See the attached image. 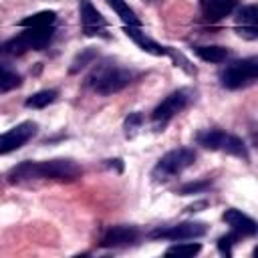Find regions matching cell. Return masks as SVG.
<instances>
[{
    "instance_id": "52a82bcc",
    "label": "cell",
    "mask_w": 258,
    "mask_h": 258,
    "mask_svg": "<svg viewBox=\"0 0 258 258\" xmlns=\"http://www.w3.org/2000/svg\"><path fill=\"white\" fill-rule=\"evenodd\" d=\"M194 99V91L191 89H177L171 95H167L151 113V121L155 131H163V127L177 115L181 113Z\"/></svg>"
},
{
    "instance_id": "4fadbf2b",
    "label": "cell",
    "mask_w": 258,
    "mask_h": 258,
    "mask_svg": "<svg viewBox=\"0 0 258 258\" xmlns=\"http://www.w3.org/2000/svg\"><path fill=\"white\" fill-rule=\"evenodd\" d=\"M123 30H125V34H127L141 50H145V52H149V54H153V56L173 54V52L169 50V46H161L159 42H155L153 38H149V36L141 30V26H125Z\"/></svg>"
},
{
    "instance_id": "9a60e30c",
    "label": "cell",
    "mask_w": 258,
    "mask_h": 258,
    "mask_svg": "<svg viewBox=\"0 0 258 258\" xmlns=\"http://www.w3.org/2000/svg\"><path fill=\"white\" fill-rule=\"evenodd\" d=\"M236 2L238 0H204L202 2V10H204L206 20L218 22V20L226 18L236 8Z\"/></svg>"
},
{
    "instance_id": "8fae6325",
    "label": "cell",
    "mask_w": 258,
    "mask_h": 258,
    "mask_svg": "<svg viewBox=\"0 0 258 258\" xmlns=\"http://www.w3.org/2000/svg\"><path fill=\"white\" fill-rule=\"evenodd\" d=\"M236 30L246 40L258 38V8L256 4H246L236 14Z\"/></svg>"
},
{
    "instance_id": "5b68a950",
    "label": "cell",
    "mask_w": 258,
    "mask_h": 258,
    "mask_svg": "<svg viewBox=\"0 0 258 258\" xmlns=\"http://www.w3.org/2000/svg\"><path fill=\"white\" fill-rule=\"evenodd\" d=\"M258 79V58L250 56V58H242V60H234L230 62L222 73H220V83L222 87L236 91V89H244L254 85Z\"/></svg>"
},
{
    "instance_id": "7c38bea8",
    "label": "cell",
    "mask_w": 258,
    "mask_h": 258,
    "mask_svg": "<svg viewBox=\"0 0 258 258\" xmlns=\"http://www.w3.org/2000/svg\"><path fill=\"white\" fill-rule=\"evenodd\" d=\"M137 238H139V230L135 226H113L101 238V246L103 248H123V246L137 242Z\"/></svg>"
},
{
    "instance_id": "7a4b0ae2",
    "label": "cell",
    "mask_w": 258,
    "mask_h": 258,
    "mask_svg": "<svg viewBox=\"0 0 258 258\" xmlns=\"http://www.w3.org/2000/svg\"><path fill=\"white\" fill-rule=\"evenodd\" d=\"M133 77L135 73L129 69L103 62L91 71V75L87 77V85L99 95H113V93L123 91L129 83H133Z\"/></svg>"
},
{
    "instance_id": "3957f363",
    "label": "cell",
    "mask_w": 258,
    "mask_h": 258,
    "mask_svg": "<svg viewBox=\"0 0 258 258\" xmlns=\"http://www.w3.org/2000/svg\"><path fill=\"white\" fill-rule=\"evenodd\" d=\"M54 28L52 26H44V28H26L24 32H20L18 36H12L10 40H6L4 44H0V54L6 56H20L26 50H42L44 46H48V42L52 40Z\"/></svg>"
},
{
    "instance_id": "44dd1931",
    "label": "cell",
    "mask_w": 258,
    "mask_h": 258,
    "mask_svg": "<svg viewBox=\"0 0 258 258\" xmlns=\"http://www.w3.org/2000/svg\"><path fill=\"white\" fill-rule=\"evenodd\" d=\"M20 83H22L20 75H18V73H14V71H10L8 67L0 73V93H8V91L16 89Z\"/></svg>"
},
{
    "instance_id": "6da1fadb",
    "label": "cell",
    "mask_w": 258,
    "mask_h": 258,
    "mask_svg": "<svg viewBox=\"0 0 258 258\" xmlns=\"http://www.w3.org/2000/svg\"><path fill=\"white\" fill-rule=\"evenodd\" d=\"M81 175V167L73 159H50V161H22L8 171L10 183H22L28 179H58L73 181Z\"/></svg>"
},
{
    "instance_id": "8992f818",
    "label": "cell",
    "mask_w": 258,
    "mask_h": 258,
    "mask_svg": "<svg viewBox=\"0 0 258 258\" xmlns=\"http://www.w3.org/2000/svg\"><path fill=\"white\" fill-rule=\"evenodd\" d=\"M198 143L206 149H212V151H226L230 155H236V157H242L244 161H248V151H246V145L240 137L232 135V133H226L222 129H206L202 133H198Z\"/></svg>"
},
{
    "instance_id": "277c9868",
    "label": "cell",
    "mask_w": 258,
    "mask_h": 258,
    "mask_svg": "<svg viewBox=\"0 0 258 258\" xmlns=\"http://www.w3.org/2000/svg\"><path fill=\"white\" fill-rule=\"evenodd\" d=\"M196 161V151L189 147H179V149H171L167 151L153 167L151 177L155 181H167L173 179L175 175H179L183 169H187L189 165H194Z\"/></svg>"
},
{
    "instance_id": "cb8c5ba5",
    "label": "cell",
    "mask_w": 258,
    "mask_h": 258,
    "mask_svg": "<svg viewBox=\"0 0 258 258\" xmlns=\"http://www.w3.org/2000/svg\"><path fill=\"white\" fill-rule=\"evenodd\" d=\"M238 238H240V236H238L236 232H230V234L222 236V238L218 240V248H220V252L226 254V256H232V246L236 244Z\"/></svg>"
},
{
    "instance_id": "d4e9b609",
    "label": "cell",
    "mask_w": 258,
    "mask_h": 258,
    "mask_svg": "<svg viewBox=\"0 0 258 258\" xmlns=\"http://www.w3.org/2000/svg\"><path fill=\"white\" fill-rule=\"evenodd\" d=\"M206 187H210V181H208V179H204V181H196V183H185V185L179 189V194H181V196H189V194L204 191Z\"/></svg>"
},
{
    "instance_id": "ffe728a7",
    "label": "cell",
    "mask_w": 258,
    "mask_h": 258,
    "mask_svg": "<svg viewBox=\"0 0 258 258\" xmlns=\"http://www.w3.org/2000/svg\"><path fill=\"white\" fill-rule=\"evenodd\" d=\"M202 246L200 244H194V242H187V244H175L171 248L165 250V256H177V258H191L196 254H200Z\"/></svg>"
},
{
    "instance_id": "603a6c76",
    "label": "cell",
    "mask_w": 258,
    "mask_h": 258,
    "mask_svg": "<svg viewBox=\"0 0 258 258\" xmlns=\"http://www.w3.org/2000/svg\"><path fill=\"white\" fill-rule=\"evenodd\" d=\"M141 123H143V115H141V113H129V117H127L125 123H123L125 135H127V137H133V135L137 133V129L141 127Z\"/></svg>"
},
{
    "instance_id": "ac0fdd59",
    "label": "cell",
    "mask_w": 258,
    "mask_h": 258,
    "mask_svg": "<svg viewBox=\"0 0 258 258\" xmlns=\"http://www.w3.org/2000/svg\"><path fill=\"white\" fill-rule=\"evenodd\" d=\"M107 4L115 10V14L121 18V22H123L125 26H141L139 18L135 16V12L129 8V4H127L125 0H107Z\"/></svg>"
},
{
    "instance_id": "d6986e66",
    "label": "cell",
    "mask_w": 258,
    "mask_h": 258,
    "mask_svg": "<svg viewBox=\"0 0 258 258\" xmlns=\"http://www.w3.org/2000/svg\"><path fill=\"white\" fill-rule=\"evenodd\" d=\"M56 97H58V93H56L54 89H44V91H38V93L30 95V97L24 101V105H26L28 109H44V107H48L50 103H54Z\"/></svg>"
},
{
    "instance_id": "e0dca14e",
    "label": "cell",
    "mask_w": 258,
    "mask_h": 258,
    "mask_svg": "<svg viewBox=\"0 0 258 258\" xmlns=\"http://www.w3.org/2000/svg\"><path fill=\"white\" fill-rule=\"evenodd\" d=\"M54 20H56V12L44 10V12H38V14L22 18L18 22V26H22V28H44V26H52Z\"/></svg>"
},
{
    "instance_id": "2e32d148",
    "label": "cell",
    "mask_w": 258,
    "mask_h": 258,
    "mask_svg": "<svg viewBox=\"0 0 258 258\" xmlns=\"http://www.w3.org/2000/svg\"><path fill=\"white\" fill-rule=\"evenodd\" d=\"M194 52L206 60V62H224L230 56V50L226 46H218V44H206V46H194Z\"/></svg>"
},
{
    "instance_id": "ba28073f",
    "label": "cell",
    "mask_w": 258,
    "mask_h": 258,
    "mask_svg": "<svg viewBox=\"0 0 258 258\" xmlns=\"http://www.w3.org/2000/svg\"><path fill=\"white\" fill-rule=\"evenodd\" d=\"M208 232V226L204 222H181L175 226H167V228H157L153 232H149V238L153 240H194L200 238Z\"/></svg>"
},
{
    "instance_id": "7402d4cb",
    "label": "cell",
    "mask_w": 258,
    "mask_h": 258,
    "mask_svg": "<svg viewBox=\"0 0 258 258\" xmlns=\"http://www.w3.org/2000/svg\"><path fill=\"white\" fill-rule=\"evenodd\" d=\"M95 58H97V50H95V48H85L81 54L75 56V60L71 62V69H69V71L75 75V73H79L81 69H85L87 64H91Z\"/></svg>"
},
{
    "instance_id": "484cf974",
    "label": "cell",
    "mask_w": 258,
    "mask_h": 258,
    "mask_svg": "<svg viewBox=\"0 0 258 258\" xmlns=\"http://www.w3.org/2000/svg\"><path fill=\"white\" fill-rule=\"evenodd\" d=\"M4 69H6V64H0V73H2V71H4Z\"/></svg>"
},
{
    "instance_id": "9c48e42d",
    "label": "cell",
    "mask_w": 258,
    "mask_h": 258,
    "mask_svg": "<svg viewBox=\"0 0 258 258\" xmlns=\"http://www.w3.org/2000/svg\"><path fill=\"white\" fill-rule=\"evenodd\" d=\"M38 131V125L32 123V121H24V123H18L16 127H12L10 131L2 133L0 135V155H6L10 151H16L20 149L24 143H28Z\"/></svg>"
},
{
    "instance_id": "30bf717a",
    "label": "cell",
    "mask_w": 258,
    "mask_h": 258,
    "mask_svg": "<svg viewBox=\"0 0 258 258\" xmlns=\"http://www.w3.org/2000/svg\"><path fill=\"white\" fill-rule=\"evenodd\" d=\"M79 12L85 36H107V22L89 0H79Z\"/></svg>"
},
{
    "instance_id": "5bb4252c",
    "label": "cell",
    "mask_w": 258,
    "mask_h": 258,
    "mask_svg": "<svg viewBox=\"0 0 258 258\" xmlns=\"http://www.w3.org/2000/svg\"><path fill=\"white\" fill-rule=\"evenodd\" d=\"M224 222L232 228V232H236L238 236H254L256 232H258V226H256V222L250 218V216H246V214H242L240 210H234V208H230V210H226L224 212Z\"/></svg>"
}]
</instances>
